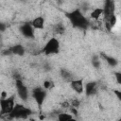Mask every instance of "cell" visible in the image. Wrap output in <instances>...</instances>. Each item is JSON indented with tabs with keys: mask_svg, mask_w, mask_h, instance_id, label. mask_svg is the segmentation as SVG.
I'll return each mask as SVG.
<instances>
[{
	"mask_svg": "<svg viewBox=\"0 0 121 121\" xmlns=\"http://www.w3.org/2000/svg\"><path fill=\"white\" fill-rule=\"evenodd\" d=\"M103 15L104 18H108L111 17L112 15H114V9H115V4L113 1H106L104 2V6H103Z\"/></svg>",
	"mask_w": 121,
	"mask_h": 121,
	"instance_id": "ba28073f",
	"label": "cell"
},
{
	"mask_svg": "<svg viewBox=\"0 0 121 121\" xmlns=\"http://www.w3.org/2000/svg\"><path fill=\"white\" fill-rule=\"evenodd\" d=\"M9 50H10L11 54H14L17 56H23L26 52L25 47L23 46V44H20V43H16L14 45H12L11 47H9Z\"/></svg>",
	"mask_w": 121,
	"mask_h": 121,
	"instance_id": "7c38bea8",
	"label": "cell"
},
{
	"mask_svg": "<svg viewBox=\"0 0 121 121\" xmlns=\"http://www.w3.org/2000/svg\"><path fill=\"white\" fill-rule=\"evenodd\" d=\"M31 25L34 29L43 30L44 28V18L43 16H37L31 20Z\"/></svg>",
	"mask_w": 121,
	"mask_h": 121,
	"instance_id": "8fae6325",
	"label": "cell"
},
{
	"mask_svg": "<svg viewBox=\"0 0 121 121\" xmlns=\"http://www.w3.org/2000/svg\"><path fill=\"white\" fill-rule=\"evenodd\" d=\"M101 57H102V59H103L111 67H115V66L117 65V63H118L117 60H116L115 58H113L112 56H109V55H107V54L102 53V54H101Z\"/></svg>",
	"mask_w": 121,
	"mask_h": 121,
	"instance_id": "4fadbf2b",
	"label": "cell"
},
{
	"mask_svg": "<svg viewBox=\"0 0 121 121\" xmlns=\"http://www.w3.org/2000/svg\"><path fill=\"white\" fill-rule=\"evenodd\" d=\"M15 100L14 96H8L7 98L0 100V108H1V114L2 115H9L15 107Z\"/></svg>",
	"mask_w": 121,
	"mask_h": 121,
	"instance_id": "8992f818",
	"label": "cell"
},
{
	"mask_svg": "<svg viewBox=\"0 0 121 121\" xmlns=\"http://www.w3.org/2000/svg\"><path fill=\"white\" fill-rule=\"evenodd\" d=\"M70 87L73 91H75L77 94H82L84 92V82L82 79H74L70 82Z\"/></svg>",
	"mask_w": 121,
	"mask_h": 121,
	"instance_id": "9c48e42d",
	"label": "cell"
},
{
	"mask_svg": "<svg viewBox=\"0 0 121 121\" xmlns=\"http://www.w3.org/2000/svg\"><path fill=\"white\" fill-rule=\"evenodd\" d=\"M31 96L34 99V101L36 102V104L38 105V107H42L46 98V90L43 87L37 86L32 89Z\"/></svg>",
	"mask_w": 121,
	"mask_h": 121,
	"instance_id": "277c9868",
	"label": "cell"
},
{
	"mask_svg": "<svg viewBox=\"0 0 121 121\" xmlns=\"http://www.w3.org/2000/svg\"><path fill=\"white\" fill-rule=\"evenodd\" d=\"M91 63H92L93 67H95V68H99V67H100V65H101L100 57H98L97 55H95V56H93V58H92V60H91Z\"/></svg>",
	"mask_w": 121,
	"mask_h": 121,
	"instance_id": "ac0fdd59",
	"label": "cell"
},
{
	"mask_svg": "<svg viewBox=\"0 0 121 121\" xmlns=\"http://www.w3.org/2000/svg\"><path fill=\"white\" fill-rule=\"evenodd\" d=\"M113 93H114L115 96L118 98V100L121 102V90H114Z\"/></svg>",
	"mask_w": 121,
	"mask_h": 121,
	"instance_id": "7402d4cb",
	"label": "cell"
},
{
	"mask_svg": "<svg viewBox=\"0 0 121 121\" xmlns=\"http://www.w3.org/2000/svg\"><path fill=\"white\" fill-rule=\"evenodd\" d=\"M72 118H73L72 114L68 113V112H60L57 115V120L58 121H69Z\"/></svg>",
	"mask_w": 121,
	"mask_h": 121,
	"instance_id": "e0dca14e",
	"label": "cell"
},
{
	"mask_svg": "<svg viewBox=\"0 0 121 121\" xmlns=\"http://www.w3.org/2000/svg\"><path fill=\"white\" fill-rule=\"evenodd\" d=\"M84 93L87 96H93L97 93V83L95 81H89L85 84Z\"/></svg>",
	"mask_w": 121,
	"mask_h": 121,
	"instance_id": "30bf717a",
	"label": "cell"
},
{
	"mask_svg": "<svg viewBox=\"0 0 121 121\" xmlns=\"http://www.w3.org/2000/svg\"><path fill=\"white\" fill-rule=\"evenodd\" d=\"M119 121H121V118H120V119H119Z\"/></svg>",
	"mask_w": 121,
	"mask_h": 121,
	"instance_id": "cb8c5ba5",
	"label": "cell"
},
{
	"mask_svg": "<svg viewBox=\"0 0 121 121\" xmlns=\"http://www.w3.org/2000/svg\"><path fill=\"white\" fill-rule=\"evenodd\" d=\"M32 113V111L23 104H16L13 111L8 115L10 119H27Z\"/></svg>",
	"mask_w": 121,
	"mask_h": 121,
	"instance_id": "7a4b0ae2",
	"label": "cell"
},
{
	"mask_svg": "<svg viewBox=\"0 0 121 121\" xmlns=\"http://www.w3.org/2000/svg\"><path fill=\"white\" fill-rule=\"evenodd\" d=\"M15 88H16V93H17L18 96L20 97V99L24 102H26L30 95V93H29L26 85L21 79L17 78L15 80Z\"/></svg>",
	"mask_w": 121,
	"mask_h": 121,
	"instance_id": "5b68a950",
	"label": "cell"
},
{
	"mask_svg": "<svg viewBox=\"0 0 121 121\" xmlns=\"http://www.w3.org/2000/svg\"><path fill=\"white\" fill-rule=\"evenodd\" d=\"M60 48V44L59 40L57 38L51 37L49 40L46 41L42 51L43 54L48 55V56L49 55H56L59 53Z\"/></svg>",
	"mask_w": 121,
	"mask_h": 121,
	"instance_id": "3957f363",
	"label": "cell"
},
{
	"mask_svg": "<svg viewBox=\"0 0 121 121\" xmlns=\"http://www.w3.org/2000/svg\"><path fill=\"white\" fill-rule=\"evenodd\" d=\"M65 31V26L62 23H58L53 26V32L56 34H63Z\"/></svg>",
	"mask_w": 121,
	"mask_h": 121,
	"instance_id": "2e32d148",
	"label": "cell"
},
{
	"mask_svg": "<svg viewBox=\"0 0 121 121\" xmlns=\"http://www.w3.org/2000/svg\"><path fill=\"white\" fill-rule=\"evenodd\" d=\"M66 16H67L70 24L76 28L85 30L91 25L90 24L91 22L89 21V19L83 14V12L79 9H74V10L68 12L66 14Z\"/></svg>",
	"mask_w": 121,
	"mask_h": 121,
	"instance_id": "6da1fadb",
	"label": "cell"
},
{
	"mask_svg": "<svg viewBox=\"0 0 121 121\" xmlns=\"http://www.w3.org/2000/svg\"><path fill=\"white\" fill-rule=\"evenodd\" d=\"M114 78L117 84L121 85V72H115L114 73Z\"/></svg>",
	"mask_w": 121,
	"mask_h": 121,
	"instance_id": "ffe728a7",
	"label": "cell"
},
{
	"mask_svg": "<svg viewBox=\"0 0 121 121\" xmlns=\"http://www.w3.org/2000/svg\"><path fill=\"white\" fill-rule=\"evenodd\" d=\"M101 15H103V9L102 8H94L90 12V17L93 20H98Z\"/></svg>",
	"mask_w": 121,
	"mask_h": 121,
	"instance_id": "9a60e30c",
	"label": "cell"
},
{
	"mask_svg": "<svg viewBox=\"0 0 121 121\" xmlns=\"http://www.w3.org/2000/svg\"><path fill=\"white\" fill-rule=\"evenodd\" d=\"M69 121H78V120H77L76 118H74V117H73V118H72V119H70Z\"/></svg>",
	"mask_w": 121,
	"mask_h": 121,
	"instance_id": "603a6c76",
	"label": "cell"
},
{
	"mask_svg": "<svg viewBox=\"0 0 121 121\" xmlns=\"http://www.w3.org/2000/svg\"><path fill=\"white\" fill-rule=\"evenodd\" d=\"M31 121H32V120H31Z\"/></svg>",
	"mask_w": 121,
	"mask_h": 121,
	"instance_id": "484cf974",
	"label": "cell"
},
{
	"mask_svg": "<svg viewBox=\"0 0 121 121\" xmlns=\"http://www.w3.org/2000/svg\"><path fill=\"white\" fill-rule=\"evenodd\" d=\"M32 121H35V120H33V119H32Z\"/></svg>",
	"mask_w": 121,
	"mask_h": 121,
	"instance_id": "d4e9b609",
	"label": "cell"
},
{
	"mask_svg": "<svg viewBox=\"0 0 121 121\" xmlns=\"http://www.w3.org/2000/svg\"><path fill=\"white\" fill-rule=\"evenodd\" d=\"M20 33L22 34V36H24L26 39H34L35 38V29L33 28L31 23H24L20 26L19 27Z\"/></svg>",
	"mask_w": 121,
	"mask_h": 121,
	"instance_id": "52a82bcc",
	"label": "cell"
},
{
	"mask_svg": "<svg viewBox=\"0 0 121 121\" xmlns=\"http://www.w3.org/2000/svg\"><path fill=\"white\" fill-rule=\"evenodd\" d=\"M60 77L64 81H67V82H71L72 80L75 79L73 74L67 69H61L60 70Z\"/></svg>",
	"mask_w": 121,
	"mask_h": 121,
	"instance_id": "5bb4252c",
	"label": "cell"
},
{
	"mask_svg": "<svg viewBox=\"0 0 121 121\" xmlns=\"http://www.w3.org/2000/svg\"><path fill=\"white\" fill-rule=\"evenodd\" d=\"M52 86H53V83H52L50 80H44V82H43V88H44L45 90L51 89Z\"/></svg>",
	"mask_w": 121,
	"mask_h": 121,
	"instance_id": "d6986e66",
	"label": "cell"
},
{
	"mask_svg": "<svg viewBox=\"0 0 121 121\" xmlns=\"http://www.w3.org/2000/svg\"><path fill=\"white\" fill-rule=\"evenodd\" d=\"M71 106H72V108H78L79 105H80V101L78 100V99H73L72 101H71Z\"/></svg>",
	"mask_w": 121,
	"mask_h": 121,
	"instance_id": "44dd1931",
	"label": "cell"
}]
</instances>
